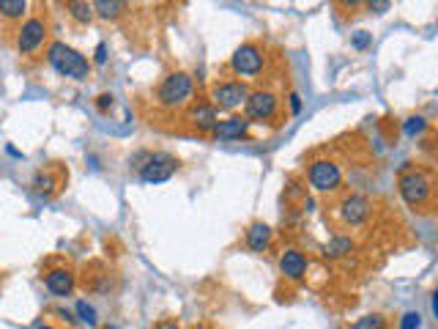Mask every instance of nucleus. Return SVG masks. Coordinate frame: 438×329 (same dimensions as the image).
<instances>
[{
  "label": "nucleus",
  "instance_id": "nucleus-16",
  "mask_svg": "<svg viewBox=\"0 0 438 329\" xmlns=\"http://www.w3.org/2000/svg\"><path fill=\"white\" fill-rule=\"evenodd\" d=\"M124 8H126V3H121V0H96L93 3V11H99L102 19H115Z\"/></svg>",
  "mask_w": 438,
  "mask_h": 329
},
{
  "label": "nucleus",
  "instance_id": "nucleus-8",
  "mask_svg": "<svg viewBox=\"0 0 438 329\" xmlns=\"http://www.w3.org/2000/svg\"><path fill=\"white\" fill-rule=\"evenodd\" d=\"M233 69L244 77H252L263 69V53L255 47V44H244L233 53Z\"/></svg>",
  "mask_w": 438,
  "mask_h": 329
},
{
  "label": "nucleus",
  "instance_id": "nucleus-29",
  "mask_svg": "<svg viewBox=\"0 0 438 329\" xmlns=\"http://www.w3.org/2000/svg\"><path fill=\"white\" fill-rule=\"evenodd\" d=\"M291 107H293V113H298V110H301V102H298V96H296V93L291 96Z\"/></svg>",
  "mask_w": 438,
  "mask_h": 329
},
{
  "label": "nucleus",
  "instance_id": "nucleus-20",
  "mask_svg": "<svg viewBox=\"0 0 438 329\" xmlns=\"http://www.w3.org/2000/svg\"><path fill=\"white\" fill-rule=\"evenodd\" d=\"M77 313H79V319H82L85 324H91V327L96 324V310H93L88 302H77Z\"/></svg>",
  "mask_w": 438,
  "mask_h": 329
},
{
  "label": "nucleus",
  "instance_id": "nucleus-23",
  "mask_svg": "<svg viewBox=\"0 0 438 329\" xmlns=\"http://www.w3.org/2000/svg\"><path fill=\"white\" fill-rule=\"evenodd\" d=\"M425 129V118H408L406 121V135H417Z\"/></svg>",
  "mask_w": 438,
  "mask_h": 329
},
{
  "label": "nucleus",
  "instance_id": "nucleus-14",
  "mask_svg": "<svg viewBox=\"0 0 438 329\" xmlns=\"http://www.w3.org/2000/svg\"><path fill=\"white\" fill-rule=\"evenodd\" d=\"M272 242V228L269 225H263V223H255L249 231H247V245L252 252H263L266 247Z\"/></svg>",
  "mask_w": 438,
  "mask_h": 329
},
{
  "label": "nucleus",
  "instance_id": "nucleus-9",
  "mask_svg": "<svg viewBox=\"0 0 438 329\" xmlns=\"http://www.w3.org/2000/svg\"><path fill=\"white\" fill-rule=\"evenodd\" d=\"M244 107H247L249 118L266 121V118H272L277 113V96L272 91H255V93H249V99H247Z\"/></svg>",
  "mask_w": 438,
  "mask_h": 329
},
{
  "label": "nucleus",
  "instance_id": "nucleus-31",
  "mask_svg": "<svg viewBox=\"0 0 438 329\" xmlns=\"http://www.w3.org/2000/svg\"><path fill=\"white\" fill-rule=\"evenodd\" d=\"M39 329H53V327H39Z\"/></svg>",
  "mask_w": 438,
  "mask_h": 329
},
{
  "label": "nucleus",
  "instance_id": "nucleus-6",
  "mask_svg": "<svg viewBox=\"0 0 438 329\" xmlns=\"http://www.w3.org/2000/svg\"><path fill=\"white\" fill-rule=\"evenodd\" d=\"M340 181H343V173H340V167L334 162H329V160H318V162L310 164V184L315 187V189H321V192H332V189H337L340 187Z\"/></svg>",
  "mask_w": 438,
  "mask_h": 329
},
{
  "label": "nucleus",
  "instance_id": "nucleus-21",
  "mask_svg": "<svg viewBox=\"0 0 438 329\" xmlns=\"http://www.w3.org/2000/svg\"><path fill=\"white\" fill-rule=\"evenodd\" d=\"M351 329H383V319H381V316H365V319H359Z\"/></svg>",
  "mask_w": 438,
  "mask_h": 329
},
{
  "label": "nucleus",
  "instance_id": "nucleus-1",
  "mask_svg": "<svg viewBox=\"0 0 438 329\" xmlns=\"http://www.w3.org/2000/svg\"><path fill=\"white\" fill-rule=\"evenodd\" d=\"M47 61L55 66L58 75L64 77H72V80H82L88 77V69L91 64L85 61V55H79L74 47L64 44V41H53L50 50H47Z\"/></svg>",
  "mask_w": 438,
  "mask_h": 329
},
{
  "label": "nucleus",
  "instance_id": "nucleus-17",
  "mask_svg": "<svg viewBox=\"0 0 438 329\" xmlns=\"http://www.w3.org/2000/svg\"><path fill=\"white\" fill-rule=\"evenodd\" d=\"M69 14H72L77 22H91L93 19V3H82V0H69L66 3Z\"/></svg>",
  "mask_w": 438,
  "mask_h": 329
},
{
  "label": "nucleus",
  "instance_id": "nucleus-15",
  "mask_svg": "<svg viewBox=\"0 0 438 329\" xmlns=\"http://www.w3.org/2000/svg\"><path fill=\"white\" fill-rule=\"evenodd\" d=\"M192 121L198 124V129H203V132H214V126H217V110L211 107V104H198L195 110H192Z\"/></svg>",
  "mask_w": 438,
  "mask_h": 329
},
{
  "label": "nucleus",
  "instance_id": "nucleus-7",
  "mask_svg": "<svg viewBox=\"0 0 438 329\" xmlns=\"http://www.w3.org/2000/svg\"><path fill=\"white\" fill-rule=\"evenodd\" d=\"M214 104L219 107H225V110H236V107H241V104H247V99H249V91H247V85L244 82H222L214 88Z\"/></svg>",
  "mask_w": 438,
  "mask_h": 329
},
{
  "label": "nucleus",
  "instance_id": "nucleus-11",
  "mask_svg": "<svg viewBox=\"0 0 438 329\" xmlns=\"http://www.w3.org/2000/svg\"><path fill=\"white\" fill-rule=\"evenodd\" d=\"M247 126H249V121H247V118H241V115H230V118L219 121L217 126H214V138H217V140H238V138H244V135H247Z\"/></svg>",
  "mask_w": 438,
  "mask_h": 329
},
{
  "label": "nucleus",
  "instance_id": "nucleus-19",
  "mask_svg": "<svg viewBox=\"0 0 438 329\" xmlns=\"http://www.w3.org/2000/svg\"><path fill=\"white\" fill-rule=\"evenodd\" d=\"M351 239H345V236H337V239H332L329 245L323 247V255L326 258H340V255H345V252H351Z\"/></svg>",
  "mask_w": 438,
  "mask_h": 329
},
{
  "label": "nucleus",
  "instance_id": "nucleus-10",
  "mask_svg": "<svg viewBox=\"0 0 438 329\" xmlns=\"http://www.w3.org/2000/svg\"><path fill=\"white\" fill-rule=\"evenodd\" d=\"M340 217H343L345 225H362L370 217V200L365 195H348L340 203Z\"/></svg>",
  "mask_w": 438,
  "mask_h": 329
},
{
  "label": "nucleus",
  "instance_id": "nucleus-13",
  "mask_svg": "<svg viewBox=\"0 0 438 329\" xmlns=\"http://www.w3.org/2000/svg\"><path fill=\"white\" fill-rule=\"evenodd\" d=\"M280 266H283V274L291 277V280H298L307 272V261H304V255L298 250H285Z\"/></svg>",
  "mask_w": 438,
  "mask_h": 329
},
{
  "label": "nucleus",
  "instance_id": "nucleus-27",
  "mask_svg": "<svg viewBox=\"0 0 438 329\" xmlns=\"http://www.w3.org/2000/svg\"><path fill=\"white\" fill-rule=\"evenodd\" d=\"M153 329H178V324H175V321H167V319H164V321H159V324H156Z\"/></svg>",
  "mask_w": 438,
  "mask_h": 329
},
{
  "label": "nucleus",
  "instance_id": "nucleus-5",
  "mask_svg": "<svg viewBox=\"0 0 438 329\" xmlns=\"http://www.w3.org/2000/svg\"><path fill=\"white\" fill-rule=\"evenodd\" d=\"M44 36H47V22L41 17H33L28 19L22 28H19V36H17V50L22 55H30L36 53L41 44H44Z\"/></svg>",
  "mask_w": 438,
  "mask_h": 329
},
{
  "label": "nucleus",
  "instance_id": "nucleus-26",
  "mask_svg": "<svg viewBox=\"0 0 438 329\" xmlns=\"http://www.w3.org/2000/svg\"><path fill=\"white\" fill-rule=\"evenodd\" d=\"M107 61V44H99L96 47V64H104Z\"/></svg>",
  "mask_w": 438,
  "mask_h": 329
},
{
  "label": "nucleus",
  "instance_id": "nucleus-2",
  "mask_svg": "<svg viewBox=\"0 0 438 329\" xmlns=\"http://www.w3.org/2000/svg\"><path fill=\"white\" fill-rule=\"evenodd\" d=\"M192 96V77L187 72H173L159 85V102L164 107H178Z\"/></svg>",
  "mask_w": 438,
  "mask_h": 329
},
{
  "label": "nucleus",
  "instance_id": "nucleus-22",
  "mask_svg": "<svg viewBox=\"0 0 438 329\" xmlns=\"http://www.w3.org/2000/svg\"><path fill=\"white\" fill-rule=\"evenodd\" d=\"M419 327H422V316H419V313H406V316H403L400 329H419Z\"/></svg>",
  "mask_w": 438,
  "mask_h": 329
},
{
  "label": "nucleus",
  "instance_id": "nucleus-24",
  "mask_svg": "<svg viewBox=\"0 0 438 329\" xmlns=\"http://www.w3.org/2000/svg\"><path fill=\"white\" fill-rule=\"evenodd\" d=\"M367 44H370V36H367L365 30H359V33L354 36V47H359V50H365Z\"/></svg>",
  "mask_w": 438,
  "mask_h": 329
},
{
  "label": "nucleus",
  "instance_id": "nucleus-3",
  "mask_svg": "<svg viewBox=\"0 0 438 329\" xmlns=\"http://www.w3.org/2000/svg\"><path fill=\"white\" fill-rule=\"evenodd\" d=\"M178 170V160L173 154H148L146 162L140 164V178L146 184H162Z\"/></svg>",
  "mask_w": 438,
  "mask_h": 329
},
{
  "label": "nucleus",
  "instance_id": "nucleus-18",
  "mask_svg": "<svg viewBox=\"0 0 438 329\" xmlns=\"http://www.w3.org/2000/svg\"><path fill=\"white\" fill-rule=\"evenodd\" d=\"M25 11H28L25 0H0V17L6 19H19Z\"/></svg>",
  "mask_w": 438,
  "mask_h": 329
},
{
  "label": "nucleus",
  "instance_id": "nucleus-4",
  "mask_svg": "<svg viewBox=\"0 0 438 329\" xmlns=\"http://www.w3.org/2000/svg\"><path fill=\"white\" fill-rule=\"evenodd\" d=\"M400 195L408 206H422L430 195V178L422 170H408L400 176Z\"/></svg>",
  "mask_w": 438,
  "mask_h": 329
},
{
  "label": "nucleus",
  "instance_id": "nucleus-30",
  "mask_svg": "<svg viewBox=\"0 0 438 329\" xmlns=\"http://www.w3.org/2000/svg\"><path fill=\"white\" fill-rule=\"evenodd\" d=\"M433 313H436V319H438V291L433 294Z\"/></svg>",
  "mask_w": 438,
  "mask_h": 329
},
{
  "label": "nucleus",
  "instance_id": "nucleus-28",
  "mask_svg": "<svg viewBox=\"0 0 438 329\" xmlns=\"http://www.w3.org/2000/svg\"><path fill=\"white\" fill-rule=\"evenodd\" d=\"M386 8H389V3H370V11H378V14H381V11H386Z\"/></svg>",
  "mask_w": 438,
  "mask_h": 329
},
{
  "label": "nucleus",
  "instance_id": "nucleus-25",
  "mask_svg": "<svg viewBox=\"0 0 438 329\" xmlns=\"http://www.w3.org/2000/svg\"><path fill=\"white\" fill-rule=\"evenodd\" d=\"M96 104H99V110H107V107H113V96H110V93H102Z\"/></svg>",
  "mask_w": 438,
  "mask_h": 329
},
{
  "label": "nucleus",
  "instance_id": "nucleus-12",
  "mask_svg": "<svg viewBox=\"0 0 438 329\" xmlns=\"http://www.w3.org/2000/svg\"><path fill=\"white\" fill-rule=\"evenodd\" d=\"M44 283H47V288L53 291V294H58V297H69L74 288V274L69 269H53V272H47V277H44Z\"/></svg>",
  "mask_w": 438,
  "mask_h": 329
}]
</instances>
